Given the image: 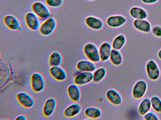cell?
Masks as SVG:
<instances>
[{
	"instance_id": "ffe728a7",
	"label": "cell",
	"mask_w": 161,
	"mask_h": 120,
	"mask_svg": "<svg viewBox=\"0 0 161 120\" xmlns=\"http://www.w3.org/2000/svg\"><path fill=\"white\" fill-rule=\"evenodd\" d=\"M56 99L53 98L47 99L45 102L42 109V114L46 117H50L53 114L56 106Z\"/></svg>"
},
{
	"instance_id": "603a6c76",
	"label": "cell",
	"mask_w": 161,
	"mask_h": 120,
	"mask_svg": "<svg viewBox=\"0 0 161 120\" xmlns=\"http://www.w3.org/2000/svg\"><path fill=\"white\" fill-rule=\"evenodd\" d=\"M151 108L150 99L148 98H143L139 103L137 112L139 115L143 116L150 111Z\"/></svg>"
},
{
	"instance_id": "9c48e42d",
	"label": "cell",
	"mask_w": 161,
	"mask_h": 120,
	"mask_svg": "<svg viewBox=\"0 0 161 120\" xmlns=\"http://www.w3.org/2000/svg\"><path fill=\"white\" fill-rule=\"evenodd\" d=\"M16 98L18 103L25 108H30L35 104L33 97L29 93L25 92H20L16 95Z\"/></svg>"
},
{
	"instance_id": "1f68e13d",
	"label": "cell",
	"mask_w": 161,
	"mask_h": 120,
	"mask_svg": "<svg viewBox=\"0 0 161 120\" xmlns=\"http://www.w3.org/2000/svg\"><path fill=\"white\" fill-rule=\"evenodd\" d=\"M142 2L145 4H151L157 2L158 0H141Z\"/></svg>"
},
{
	"instance_id": "4dcf8cb0",
	"label": "cell",
	"mask_w": 161,
	"mask_h": 120,
	"mask_svg": "<svg viewBox=\"0 0 161 120\" xmlns=\"http://www.w3.org/2000/svg\"><path fill=\"white\" fill-rule=\"evenodd\" d=\"M151 31L153 34L157 38H161V26L156 25L152 28Z\"/></svg>"
},
{
	"instance_id": "e575fe53",
	"label": "cell",
	"mask_w": 161,
	"mask_h": 120,
	"mask_svg": "<svg viewBox=\"0 0 161 120\" xmlns=\"http://www.w3.org/2000/svg\"><path fill=\"white\" fill-rule=\"evenodd\" d=\"M87 0L88 1H89L92 2V1H96V0Z\"/></svg>"
},
{
	"instance_id": "d4e9b609",
	"label": "cell",
	"mask_w": 161,
	"mask_h": 120,
	"mask_svg": "<svg viewBox=\"0 0 161 120\" xmlns=\"http://www.w3.org/2000/svg\"><path fill=\"white\" fill-rule=\"evenodd\" d=\"M109 60L113 65L118 66L122 64L123 59L122 55L119 50L113 49Z\"/></svg>"
},
{
	"instance_id": "7402d4cb",
	"label": "cell",
	"mask_w": 161,
	"mask_h": 120,
	"mask_svg": "<svg viewBox=\"0 0 161 120\" xmlns=\"http://www.w3.org/2000/svg\"><path fill=\"white\" fill-rule=\"evenodd\" d=\"M84 114L89 119H96L101 116L102 112L100 108L97 107L91 106L85 109Z\"/></svg>"
},
{
	"instance_id": "e0dca14e",
	"label": "cell",
	"mask_w": 161,
	"mask_h": 120,
	"mask_svg": "<svg viewBox=\"0 0 161 120\" xmlns=\"http://www.w3.org/2000/svg\"><path fill=\"white\" fill-rule=\"evenodd\" d=\"M49 72L50 75L58 81H64L67 78L66 71L60 66L51 67Z\"/></svg>"
},
{
	"instance_id": "30bf717a",
	"label": "cell",
	"mask_w": 161,
	"mask_h": 120,
	"mask_svg": "<svg viewBox=\"0 0 161 120\" xmlns=\"http://www.w3.org/2000/svg\"><path fill=\"white\" fill-rule=\"evenodd\" d=\"M84 22L88 28L95 31L101 30L104 25V22L101 19L92 15L86 17L84 20Z\"/></svg>"
},
{
	"instance_id": "3957f363",
	"label": "cell",
	"mask_w": 161,
	"mask_h": 120,
	"mask_svg": "<svg viewBox=\"0 0 161 120\" xmlns=\"http://www.w3.org/2000/svg\"><path fill=\"white\" fill-rule=\"evenodd\" d=\"M57 26L56 19L53 17H50L45 19L41 24L39 32L42 36H47L53 33Z\"/></svg>"
},
{
	"instance_id": "2e32d148",
	"label": "cell",
	"mask_w": 161,
	"mask_h": 120,
	"mask_svg": "<svg viewBox=\"0 0 161 120\" xmlns=\"http://www.w3.org/2000/svg\"><path fill=\"white\" fill-rule=\"evenodd\" d=\"M76 68L80 72H93L96 69L97 66L95 63L87 59L78 61L76 64Z\"/></svg>"
},
{
	"instance_id": "484cf974",
	"label": "cell",
	"mask_w": 161,
	"mask_h": 120,
	"mask_svg": "<svg viewBox=\"0 0 161 120\" xmlns=\"http://www.w3.org/2000/svg\"><path fill=\"white\" fill-rule=\"evenodd\" d=\"M63 58L61 54L59 52L55 51L50 55L48 63L50 67L59 66L61 64Z\"/></svg>"
},
{
	"instance_id": "8fae6325",
	"label": "cell",
	"mask_w": 161,
	"mask_h": 120,
	"mask_svg": "<svg viewBox=\"0 0 161 120\" xmlns=\"http://www.w3.org/2000/svg\"><path fill=\"white\" fill-rule=\"evenodd\" d=\"M3 21L5 26L11 30H20L21 29L19 20L13 15H6L3 17Z\"/></svg>"
},
{
	"instance_id": "836d02e7",
	"label": "cell",
	"mask_w": 161,
	"mask_h": 120,
	"mask_svg": "<svg viewBox=\"0 0 161 120\" xmlns=\"http://www.w3.org/2000/svg\"><path fill=\"white\" fill-rule=\"evenodd\" d=\"M157 56L158 58L161 60V48L158 50V52Z\"/></svg>"
},
{
	"instance_id": "5b68a950",
	"label": "cell",
	"mask_w": 161,
	"mask_h": 120,
	"mask_svg": "<svg viewBox=\"0 0 161 120\" xmlns=\"http://www.w3.org/2000/svg\"><path fill=\"white\" fill-rule=\"evenodd\" d=\"M146 74L151 80H157L160 75V71L157 62L154 60L150 59L146 63L145 66Z\"/></svg>"
},
{
	"instance_id": "7a4b0ae2",
	"label": "cell",
	"mask_w": 161,
	"mask_h": 120,
	"mask_svg": "<svg viewBox=\"0 0 161 120\" xmlns=\"http://www.w3.org/2000/svg\"><path fill=\"white\" fill-rule=\"evenodd\" d=\"M31 9L40 19L45 20L50 16L51 11L48 7L42 1L34 2L31 5Z\"/></svg>"
},
{
	"instance_id": "d6a6232c",
	"label": "cell",
	"mask_w": 161,
	"mask_h": 120,
	"mask_svg": "<svg viewBox=\"0 0 161 120\" xmlns=\"http://www.w3.org/2000/svg\"><path fill=\"white\" fill-rule=\"evenodd\" d=\"M26 116L24 115H20L17 116L15 119V120H27Z\"/></svg>"
},
{
	"instance_id": "277c9868",
	"label": "cell",
	"mask_w": 161,
	"mask_h": 120,
	"mask_svg": "<svg viewBox=\"0 0 161 120\" xmlns=\"http://www.w3.org/2000/svg\"><path fill=\"white\" fill-rule=\"evenodd\" d=\"M30 85L33 91L39 92L43 91L45 86V82L42 75L38 72L32 73L30 78Z\"/></svg>"
},
{
	"instance_id": "44dd1931",
	"label": "cell",
	"mask_w": 161,
	"mask_h": 120,
	"mask_svg": "<svg viewBox=\"0 0 161 120\" xmlns=\"http://www.w3.org/2000/svg\"><path fill=\"white\" fill-rule=\"evenodd\" d=\"M129 13L130 17L134 19H146L148 16V12L144 8L138 6L131 7Z\"/></svg>"
},
{
	"instance_id": "9a60e30c",
	"label": "cell",
	"mask_w": 161,
	"mask_h": 120,
	"mask_svg": "<svg viewBox=\"0 0 161 120\" xmlns=\"http://www.w3.org/2000/svg\"><path fill=\"white\" fill-rule=\"evenodd\" d=\"M98 48L101 61L104 62L108 61L113 49L111 43L108 41L104 42L100 44Z\"/></svg>"
},
{
	"instance_id": "5bb4252c",
	"label": "cell",
	"mask_w": 161,
	"mask_h": 120,
	"mask_svg": "<svg viewBox=\"0 0 161 120\" xmlns=\"http://www.w3.org/2000/svg\"><path fill=\"white\" fill-rule=\"evenodd\" d=\"M134 28L137 31L144 33H148L151 31V23L146 19H134L132 22Z\"/></svg>"
},
{
	"instance_id": "7c38bea8",
	"label": "cell",
	"mask_w": 161,
	"mask_h": 120,
	"mask_svg": "<svg viewBox=\"0 0 161 120\" xmlns=\"http://www.w3.org/2000/svg\"><path fill=\"white\" fill-rule=\"evenodd\" d=\"M92 81V72H80L73 79L74 83L79 86L86 85Z\"/></svg>"
},
{
	"instance_id": "ac0fdd59",
	"label": "cell",
	"mask_w": 161,
	"mask_h": 120,
	"mask_svg": "<svg viewBox=\"0 0 161 120\" xmlns=\"http://www.w3.org/2000/svg\"><path fill=\"white\" fill-rule=\"evenodd\" d=\"M82 109L81 105L77 102L72 103L64 110L63 114L67 118H72L79 115Z\"/></svg>"
},
{
	"instance_id": "f1b7e54d",
	"label": "cell",
	"mask_w": 161,
	"mask_h": 120,
	"mask_svg": "<svg viewBox=\"0 0 161 120\" xmlns=\"http://www.w3.org/2000/svg\"><path fill=\"white\" fill-rule=\"evenodd\" d=\"M45 3L49 7L57 8L63 5L64 0H45Z\"/></svg>"
},
{
	"instance_id": "83f0119b",
	"label": "cell",
	"mask_w": 161,
	"mask_h": 120,
	"mask_svg": "<svg viewBox=\"0 0 161 120\" xmlns=\"http://www.w3.org/2000/svg\"><path fill=\"white\" fill-rule=\"evenodd\" d=\"M151 108L156 112L161 113V99L158 96H154L150 99Z\"/></svg>"
},
{
	"instance_id": "4316f807",
	"label": "cell",
	"mask_w": 161,
	"mask_h": 120,
	"mask_svg": "<svg viewBox=\"0 0 161 120\" xmlns=\"http://www.w3.org/2000/svg\"><path fill=\"white\" fill-rule=\"evenodd\" d=\"M92 73V81L95 83H98L102 81L105 77L107 70L105 68L100 67L96 68Z\"/></svg>"
},
{
	"instance_id": "ba28073f",
	"label": "cell",
	"mask_w": 161,
	"mask_h": 120,
	"mask_svg": "<svg viewBox=\"0 0 161 120\" xmlns=\"http://www.w3.org/2000/svg\"><path fill=\"white\" fill-rule=\"evenodd\" d=\"M127 21L126 18L123 15L115 14L108 16L106 19V23L108 27L116 28L123 26Z\"/></svg>"
},
{
	"instance_id": "6da1fadb",
	"label": "cell",
	"mask_w": 161,
	"mask_h": 120,
	"mask_svg": "<svg viewBox=\"0 0 161 120\" xmlns=\"http://www.w3.org/2000/svg\"><path fill=\"white\" fill-rule=\"evenodd\" d=\"M83 51L87 59L95 63L101 61L98 47L94 43L88 42L86 43L83 47Z\"/></svg>"
},
{
	"instance_id": "4fadbf2b",
	"label": "cell",
	"mask_w": 161,
	"mask_h": 120,
	"mask_svg": "<svg viewBox=\"0 0 161 120\" xmlns=\"http://www.w3.org/2000/svg\"><path fill=\"white\" fill-rule=\"evenodd\" d=\"M105 97L108 102L113 105L118 106L121 105L123 101L120 93L114 88L108 89L105 93Z\"/></svg>"
},
{
	"instance_id": "d6986e66",
	"label": "cell",
	"mask_w": 161,
	"mask_h": 120,
	"mask_svg": "<svg viewBox=\"0 0 161 120\" xmlns=\"http://www.w3.org/2000/svg\"><path fill=\"white\" fill-rule=\"evenodd\" d=\"M79 86L74 83L69 85L67 88L68 97L73 102H78L80 99L81 92Z\"/></svg>"
},
{
	"instance_id": "f546056e",
	"label": "cell",
	"mask_w": 161,
	"mask_h": 120,
	"mask_svg": "<svg viewBox=\"0 0 161 120\" xmlns=\"http://www.w3.org/2000/svg\"><path fill=\"white\" fill-rule=\"evenodd\" d=\"M143 116V119L145 120H159L157 114L152 111L148 112Z\"/></svg>"
},
{
	"instance_id": "52a82bcc",
	"label": "cell",
	"mask_w": 161,
	"mask_h": 120,
	"mask_svg": "<svg viewBox=\"0 0 161 120\" xmlns=\"http://www.w3.org/2000/svg\"><path fill=\"white\" fill-rule=\"evenodd\" d=\"M25 24L27 27L31 30H38L41 25L40 18L33 12H27L24 17Z\"/></svg>"
},
{
	"instance_id": "cb8c5ba5",
	"label": "cell",
	"mask_w": 161,
	"mask_h": 120,
	"mask_svg": "<svg viewBox=\"0 0 161 120\" xmlns=\"http://www.w3.org/2000/svg\"><path fill=\"white\" fill-rule=\"evenodd\" d=\"M126 42V38L123 34L117 35L113 39L111 43L113 49L120 50L125 45Z\"/></svg>"
},
{
	"instance_id": "8992f818",
	"label": "cell",
	"mask_w": 161,
	"mask_h": 120,
	"mask_svg": "<svg viewBox=\"0 0 161 120\" xmlns=\"http://www.w3.org/2000/svg\"><path fill=\"white\" fill-rule=\"evenodd\" d=\"M147 82L143 80L137 81L134 84L131 91L133 98L135 100L142 98L145 94L147 89Z\"/></svg>"
}]
</instances>
